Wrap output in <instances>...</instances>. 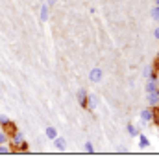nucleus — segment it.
Returning a JSON list of instances; mask_svg holds the SVG:
<instances>
[{
  "label": "nucleus",
  "instance_id": "1",
  "mask_svg": "<svg viewBox=\"0 0 159 162\" xmlns=\"http://www.w3.org/2000/svg\"><path fill=\"white\" fill-rule=\"evenodd\" d=\"M154 116H156V111L154 109H144V111H141V120L142 123H150V122H154Z\"/></svg>",
  "mask_w": 159,
  "mask_h": 162
},
{
  "label": "nucleus",
  "instance_id": "2",
  "mask_svg": "<svg viewBox=\"0 0 159 162\" xmlns=\"http://www.w3.org/2000/svg\"><path fill=\"white\" fill-rule=\"evenodd\" d=\"M102 76H104L102 68H93V70L89 72V79L93 81V83H100V81H102Z\"/></svg>",
  "mask_w": 159,
  "mask_h": 162
},
{
  "label": "nucleus",
  "instance_id": "3",
  "mask_svg": "<svg viewBox=\"0 0 159 162\" xmlns=\"http://www.w3.org/2000/svg\"><path fill=\"white\" fill-rule=\"evenodd\" d=\"M96 107H98V96H96V94H89V96H87V109L95 111Z\"/></svg>",
  "mask_w": 159,
  "mask_h": 162
},
{
  "label": "nucleus",
  "instance_id": "4",
  "mask_svg": "<svg viewBox=\"0 0 159 162\" xmlns=\"http://www.w3.org/2000/svg\"><path fill=\"white\" fill-rule=\"evenodd\" d=\"M146 98H148L150 107H159V94H157V90H156V92H148Z\"/></svg>",
  "mask_w": 159,
  "mask_h": 162
},
{
  "label": "nucleus",
  "instance_id": "5",
  "mask_svg": "<svg viewBox=\"0 0 159 162\" xmlns=\"http://www.w3.org/2000/svg\"><path fill=\"white\" fill-rule=\"evenodd\" d=\"M87 96H89V92L85 88H80L78 90V101H80V105L85 107V109H87Z\"/></svg>",
  "mask_w": 159,
  "mask_h": 162
},
{
  "label": "nucleus",
  "instance_id": "6",
  "mask_svg": "<svg viewBox=\"0 0 159 162\" xmlns=\"http://www.w3.org/2000/svg\"><path fill=\"white\" fill-rule=\"evenodd\" d=\"M139 136V149H146L150 145V138L146 135H137Z\"/></svg>",
  "mask_w": 159,
  "mask_h": 162
},
{
  "label": "nucleus",
  "instance_id": "7",
  "mask_svg": "<svg viewBox=\"0 0 159 162\" xmlns=\"http://www.w3.org/2000/svg\"><path fill=\"white\" fill-rule=\"evenodd\" d=\"M54 145H56L58 149L63 151V149H67V140H65V138H59V136H56V138H54Z\"/></svg>",
  "mask_w": 159,
  "mask_h": 162
},
{
  "label": "nucleus",
  "instance_id": "8",
  "mask_svg": "<svg viewBox=\"0 0 159 162\" xmlns=\"http://www.w3.org/2000/svg\"><path fill=\"white\" fill-rule=\"evenodd\" d=\"M156 90H157V83H156V79H150L146 83V94L148 92H156Z\"/></svg>",
  "mask_w": 159,
  "mask_h": 162
},
{
  "label": "nucleus",
  "instance_id": "9",
  "mask_svg": "<svg viewBox=\"0 0 159 162\" xmlns=\"http://www.w3.org/2000/svg\"><path fill=\"white\" fill-rule=\"evenodd\" d=\"M43 22H46V19H48V6L46 4H43L41 6V17H39Z\"/></svg>",
  "mask_w": 159,
  "mask_h": 162
},
{
  "label": "nucleus",
  "instance_id": "10",
  "mask_svg": "<svg viewBox=\"0 0 159 162\" xmlns=\"http://www.w3.org/2000/svg\"><path fill=\"white\" fill-rule=\"evenodd\" d=\"M128 135H130V136H137V135H139V129H137L133 123H128Z\"/></svg>",
  "mask_w": 159,
  "mask_h": 162
},
{
  "label": "nucleus",
  "instance_id": "11",
  "mask_svg": "<svg viewBox=\"0 0 159 162\" xmlns=\"http://www.w3.org/2000/svg\"><path fill=\"white\" fill-rule=\"evenodd\" d=\"M46 136H48L50 140H54V138L58 136V131H56L54 127H46Z\"/></svg>",
  "mask_w": 159,
  "mask_h": 162
},
{
  "label": "nucleus",
  "instance_id": "12",
  "mask_svg": "<svg viewBox=\"0 0 159 162\" xmlns=\"http://www.w3.org/2000/svg\"><path fill=\"white\" fill-rule=\"evenodd\" d=\"M13 142L19 145V144H22L24 142V136H22V133H15V136H13Z\"/></svg>",
  "mask_w": 159,
  "mask_h": 162
},
{
  "label": "nucleus",
  "instance_id": "13",
  "mask_svg": "<svg viewBox=\"0 0 159 162\" xmlns=\"http://www.w3.org/2000/svg\"><path fill=\"white\" fill-rule=\"evenodd\" d=\"M152 72H154V68H152V66H144V68H142V76H144V78H150V76H152Z\"/></svg>",
  "mask_w": 159,
  "mask_h": 162
},
{
  "label": "nucleus",
  "instance_id": "14",
  "mask_svg": "<svg viewBox=\"0 0 159 162\" xmlns=\"http://www.w3.org/2000/svg\"><path fill=\"white\" fill-rule=\"evenodd\" d=\"M9 123V118L6 114H0V125H8Z\"/></svg>",
  "mask_w": 159,
  "mask_h": 162
},
{
  "label": "nucleus",
  "instance_id": "15",
  "mask_svg": "<svg viewBox=\"0 0 159 162\" xmlns=\"http://www.w3.org/2000/svg\"><path fill=\"white\" fill-rule=\"evenodd\" d=\"M85 151H87V153H93V151H95V145H93L91 142H85Z\"/></svg>",
  "mask_w": 159,
  "mask_h": 162
},
{
  "label": "nucleus",
  "instance_id": "16",
  "mask_svg": "<svg viewBox=\"0 0 159 162\" xmlns=\"http://www.w3.org/2000/svg\"><path fill=\"white\" fill-rule=\"evenodd\" d=\"M152 15H154V19L159 20V6H156L154 9H152Z\"/></svg>",
  "mask_w": 159,
  "mask_h": 162
},
{
  "label": "nucleus",
  "instance_id": "17",
  "mask_svg": "<svg viewBox=\"0 0 159 162\" xmlns=\"http://www.w3.org/2000/svg\"><path fill=\"white\" fill-rule=\"evenodd\" d=\"M4 142H8V136H6L4 131H0V144H4Z\"/></svg>",
  "mask_w": 159,
  "mask_h": 162
},
{
  "label": "nucleus",
  "instance_id": "18",
  "mask_svg": "<svg viewBox=\"0 0 159 162\" xmlns=\"http://www.w3.org/2000/svg\"><path fill=\"white\" fill-rule=\"evenodd\" d=\"M46 4H48V6H56V4H58V0H48Z\"/></svg>",
  "mask_w": 159,
  "mask_h": 162
},
{
  "label": "nucleus",
  "instance_id": "19",
  "mask_svg": "<svg viewBox=\"0 0 159 162\" xmlns=\"http://www.w3.org/2000/svg\"><path fill=\"white\" fill-rule=\"evenodd\" d=\"M154 122L157 123V127H159V112H157V114H156V116H154Z\"/></svg>",
  "mask_w": 159,
  "mask_h": 162
},
{
  "label": "nucleus",
  "instance_id": "20",
  "mask_svg": "<svg viewBox=\"0 0 159 162\" xmlns=\"http://www.w3.org/2000/svg\"><path fill=\"white\" fill-rule=\"evenodd\" d=\"M154 35H156V39H159V28L156 30V33H154Z\"/></svg>",
  "mask_w": 159,
  "mask_h": 162
},
{
  "label": "nucleus",
  "instance_id": "21",
  "mask_svg": "<svg viewBox=\"0 0 159 162\" xmlns=\"http://www.w3.org/2000/svg\"><path fill=\"white\" fill-rule=\"evenodd\" d=\"M156 6H159V0H156Z\"/></svg>",
  "mask_w": 159,
  "mask_h": 162
}]
</instances>
